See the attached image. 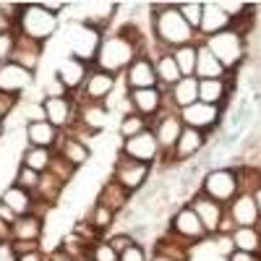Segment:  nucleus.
<instances>
[{
  "mask_svg": "<svg viewBox=\"0 0 261 261\" xmlns=\"http://www.w3.org/2000/svg\"><path fill=\"white\" fill-rule=\"evenodd\" d=\"M144 47H146V42H144L141 29L136 24H125V27L102 37L97 58H94V68L110 73V76L125 73L128 65L139 55H146Z\"/></svg>",
  "mask_w": 261,
  "mask_h": 261,
  "instance_id": "obj_1",
  "label": "nucleus"
},
{
  "mask_svg": "<svg viewBox=\"0 0 261 261\" xmlns=\"http://www.w3.org/2000/svg\"><path fill=\"white\" fill-rule=\"evenodd\" d=\"M151 32H154V39L160 42L162 50H178L186 45H193L199 39V32H193L183 16L178 13L175 3H151Z\"/></svg>",
  "mask_w": 261,
  "mask_h": 261,
  "instance_id": "obj_2",
  "label": "nucleus"
},
{
  "mask_svg": "<svg viewBox=\"0 0 261 261\" xmlns=\"http://www.w3.org/2000/svg\"><path fill=\"white\" fill-rule=\"evenodd\" d=\"M102 37H105L102 32L92 29L89 24H84V21H79V18L71 21V24L63 29V42H65L68 55L76 58V60H84L86 65H94Z\"/></svg>",
  "mask_w": 261,
  "mask_h": 261,
  "instance_id": "obj_3",
  "label": "nucleus"
},
{
  "mask_svg": "<svg viewBox=\"0 0 261 261\" xmlns=\"http://www.w3.org/2000/svg\"><path fill=\"white\" fill-rule=\"evenodd\" d=\"M16 32L29 39H37L42 45H47V39L58 34V16L42 8V3H24L21 18L16 24Z\"/></svg>",
  "mask_w": 261,
  "mask_h": 261,
  "instance_id": "obj_4",
  "label": "nucleus"
},
{
  "mask_svg": "<svg viewBox=\"0 0 261 261\" xmlns=\"http://www.w3.org/2000/svg\"><path fill=\"white\" fill-rule=\"evenodd\" d=\"M201 42L206 45V50L222 63L225 71H235L238 65L246 60V39L238 32H232V29L220 32V34H212V37H206Z\"/></svg>",
  "mask_w": 261,
  "mask_h": 261,
  "instance_id": "obj_5",
  "label": "nucleus"
},
{
  "mask_svg": "<svg viewBox=\"0 0 261 261\" xmlns=\"http://www.w3.org/2000/svg\"><path fill=\"white\" fill-rule=\"evenodd\" d=\"M149 128L160 144V151H162L160 157H172V149H175V144L183 134V120H180L178 110H170L167 105H162V110L151 118Z\"/></svg>",
  "mask_w": 261,
  "mask_h": 261,
  "instance_id": "obj_6",
  "label": "nucleus"
},
{
  "mask_svg": "<svg viewBox=\"0 0 261 261\" xmlns=\"http://www.w3.org/2000/svg\"><path fill=\"white\" fill-rule=\"evenodd\" d=\"M199 191L204 196H209V199H214L217 204L227 206L238 196V172L232 167H214L204 175Z\"/></svg>",
  "mask_w": 261,
  "mask_h": 261,
  "instance_id": "obj_7",
  "label": "nucleus"
},
{
  "mask_svg": "<svg viewBox=\"0 0 261 261\" xmlns=\"http://www.w3.org/2000/svg\"><path fill=\"white\" fill-rule=\"evenodd\" d=\"M149 175H151V167H149V165H144V162H139V160H130V157L123 154V151H118L110 178H113L115 183H120L128 193H136L139 188H144L146 180H149Z\"/></svg>",
  "mask_w": 261,
  "mask_h": 261,
  "instance_id": "obj_8",
  "label": "nucleus"
},
{
  "mask_svg": "<svg viewBox=\"0 0 261 261\" xmlns=\"http://www.w3.org/2000/svg\"><path fill=\"white\" fill-rule=\"evenodd\" d=\"M170 232H175L178 238L188 241L191 246H193V243L209 241V232L204 230V225H201V220H199V214H196L188 204L180 206L175 214H172V220H170Z\"/></svg>",
  "mask_w": 261,
  "mask_h": 261,
  "instance_id": "obj_9",
  "label": "nucleus"
},
{
  "mask_svg": "<svg viewBox=\"0 0 261 261\" xmlns=\"http://www.w3.org/2000/svg\"><path fill=\"white\" fill-rule=\"evenodd\" d=\"M120 151L125 157H130V160H139V162H144V165H154L157 160H160V144H157V139H154V134H151V128H146V130H141L139 136H130V139H123V146H120Z\"/></svg>",
  "mask_w": 261,
  "mask_h": 261,
  "instance_id": "obj_10",
  "label": "nucleus"
},
{
  "mask_svg": "<svg viewBox=\"0 0 261 261\" xmlns=\"http://www.w3.org/2000/svg\"><path fill=\"white\" fill-rule=\"evenodd\" d=\"M34 84H37V76L27 68H21L18 63H13V60L0 63V92L21 97V94H27Z\"/></svg>",
  "mask_w": 261,
  "mask_h": 261,
  "instance_id": "obj_11",
  "label": "nucleus"
},
{
  "mask_svg": "<svg viewBox=\"0 0 261 261\" xmlns=\"http://www.w3.org/2000/svg\"><path fill=\"white\" fill-rule=\"evenodd\" d=\"M115 84H118L115 76L92 68L89 76H86V81H84V86H81V92H76V94H81V99H79V102L73 99V102H76V105H86V102H99V105H105V99L115 92Z\"/></svg>",
  "mask_w": 261,
  "mask_h": 261,
  "instance_id": "obj_12",
  "label": "nucleus"
},
{
  "mask_svg": "<svg viewBox=\"0 0 261 261\" xmlns=\"http://www.w3.org/2000/svg\"><path fill=\"white\" fill-rule=\"evenodd\" d=\"M183 125L188 128H196L201 130V134H206L209 128H214L217 123H220L222 118V107H214V105H204V102H193L188 107H183V110H178Z\"/></svg>",
  "mask_w": 261,
  "mask_h": 261,
  "instance_id": "obj_13",
  "label": "nucleus"
},
{
  "mask_svg": "<svg viewBox=\"0 0 261 261\" xmlns=\"http://www.w3.org/2000/svg\"><path fill=\"white\" fill-rule=\"evenodd\" d=\"M123 81L128 86V92L134 89H154L160 86L157 71H154V60H149L146 55H139L134 63L128 65V71L123 73Z\"/></svg>",
  "mask_w": 261,
  "mask_h": 261,
  "instance_id": "obj_14",
  "label": "nucleus"
},
{
  "mask_svg": "<svg viewBox=\"0 0 261 261\" xmlns=\"http://www.w3.org/2000/svg\"><path fill=\"white\" fill-rule=\"evenodd\" d=\"M89 65H86L84 60H76V58H71V55H63L60 60H58V68H55V79L68 89V94H76V92H81V86H84V81H86V76H89Z\"/></svg>",
  "mask_w": 261,
  "mask_h": 261,
  "instance_id": "obj_15",
  "label": "nucleus"
},
{
  "mask_svg": "<svg viewBox=\"0 0 261 261\" xmlns=\"http://www.w3.org/2000/svg\"><path fill=\"white\" fill-rule=\"evenodd\" d=\"M188 206H191L196 214H199V220H201L204 230L209 232V238L217 235V230H220V222H222V217H225V206L217 204L214 199H209V196H204L201 191L191 196Z\"/></svg>",
  "mask_w": 261,
  "mask_h": 261,
  "instance_id": "obj_16",
  "label": "nucleus"
},
{
  "mask_svg": "<svg viewBox=\"0 0 261 261\" xmlns=\"http://www.w3.org/2000/svg\"><path fill=\"white\" fill-rule=\"evenodd\" d=\"M225 209H227V217L235 222V227H256L261 222L256 201H253L251 193H238Z\"/></svg>",
  "mask_w": 261,
  "mask_h": 261,
  "instance_id": "obj_17",
  "label": "nucleus"
},
{
  "mask_svg": "<svg viewBox=\"0 0 261 261\" xmlns=\"http://www.w3.org/2000/svg\"><path fill=\"white\" fill-rule=\"evenodd\" d=\"M42 105H45L47 123L55 125L58 130L60 128H71V123L76 120V102H73V97H47Z\"/></svg>",
  "mask_w": 261,
  "mask_h": 261,
  "instance_id": "obj_18",
  "label": "nucleus"
},
{
  "mask_svg": "<svg viewBox=\"0 0 261 261\" xmlns=\"http://www.w3.org/2000/svg\"><path fill=\"white\" fill-rule=\"evenodd\" d=\"M42 53H45V45L37 39H29L24 34L16 32V50H13V63H18L21 68H27L32 73H37L39 68V60H42Z\"/></svg>",
  "mask_w": 261,
  "mask_h": 261,
  "instance_id": "obj_19",
  "label": "nucleus"
},
{
  "mask_svg": "<svg viewBox=\"0 0 261 261\" xmlns=\"http://www.w3.org/2000/svg\"><path fill=\"white\" fill-rule=\"evenodd\" d=\"M128 97H130V105H134V113L144 115L146 120L154 118L165 105V92L160 86H154V89H134L128 92Z\"/></svg>",
  "mask_w": 261,
  "mask_h": 261,
  "instance_id": "obj_20",
  "label": "nucleus"
},
{
  "mask_svg": "<svg viewBox=\"0 0 261 261\" xmlns=\"http://www.w3.org/2000/svg\"><path fill=\"white\" fill-rule=\"evenodd\" d=\"M232 27V18L220 8L217 0L212 3H204V13H201V27H199V37L206 39L212 34H220V32H227Z\"/></svg>",
  "mask_w": 261,
  "mask_h": 261,
  "instance_id": "obj_21",
  "label": "nucleus"
},
{
  "mask_svg": "<svg viewBox=\"0 0 261 261\" xmlns=\"http://www.w3.org/2000/svg\"><path fill=\"white\" fill-rule=\"evenodd\" d=\"M76 120L89 134H102L107 128V123H110V113L99 102H86V105H76Z\"/></svg>",
  "mask_w": 261,
  "mask_h": 261,
  "instance_id": "obj_22",
  "label": "nucleus"
},
{
  "mask_svg": "<svg viewBox=\"0 0 261 261\" xmlns=\"http://www.w3.org/2000/svg\"><path fill=\"white\" fill-rule=\"evenodd\" d=\"M204 144H206V134L183 125V134H180L175 149H172V162H188V160H193L204 149Z\"/></svg>",
  "mask_w": 261,
  "mask_h": 261,
  "instance_id": "obj_23",
  "label": "nucleus"
},
{
  "mask_svg": "<svg viewBox=\"0 0 261 261\" xmlns=\"http://www.w3.org/2000/svg\"><path fill=\"white\" fill-rule=\"evenodd\" d=\"M55 154H60L65 162H71L79 170L81 165H86V162L92 160V146L86 144V141H79V139H71V136L60 134V141L55 146Z\"/></svg>",
  "mask_w": 261,
  "mask_h": 261,
  "instance_id": "obj_24",
  "label": "nucleus"
},
{
  "mask_svg": "<svg viewBox=\"0 0 261 261\" xmlns=\"http://www.w3.org/2000/svg\"><path fill=\"white\" fill-rule=\"evenodd\" d=\"M165 97L172 102V107H175V110H183V107L199 102V79H196V76L180 79L175 86H170V89L165 92Z\"/></svg>",
  "mask_w": 261,
  "mask_h": 261,
  "instance_id": "obj_25",
  "label": "nucleus"
},
{
  "mask_svg": "<svg viewBox=\"0 0 261 261\" xmlns=\"http://www.w3.org/2000/svg\"><path fill=\"white\" fill-rule=\"evenodd\" d=\"M196 45H199V50H196V71H193V76L199 81H204V79H225L227 71L222 68V63L206 50L204 42H196Z\"/></svg>",
  "mask_w": 261,
  "mask_h": 261,
  "instance_id": "obj_26",
  "label": "nucleus"
},
{
  "mask_svg": "<svg viewBox=\"0 0 261 261\" xmlns=\"http://www.w3.org/2000/svg\"><path fill=\"white\" fill-rule=\"evenodd\" d=\"M128 201H130V193L120 186V183H115L113 178H107L105 183H102V188H99V196H97V204H102V206H107L110 212H123L125 206H128Z\"/></svg>",
  "mask_w": 261,
  "mask_h": 261,
  "instance_id": "obj_27",
  "label": "nucleus"
},
{
  "mask_svg": "<svg viewBox=\"0 0 261 261\" xmlns=\"http://www.w3.org/2000/svg\"><path fill=\"white\" fill-rule=\"evenodd\" d=\"M24 136H27L29 146H45V149L55 151V146L60 141V130L55 125H50L47 120H42V123H29L24 128Z\"/></svg>",
  "mask_w": 261,
  "mask_h": 261,
  "instance_id": "obj_28",
  "label": "nucleus"
},
{
  "mask_svg": "<svg viewBox=\"0 0 261 261\" xmlns=\"http://www.w3.org/2000/svg\"><path fill=\"white\" fill-rule=\"evenodd\" d=\"M0 201H3L8 209H13L18 217H24V214H32V206H34V193L13 183V186H8V188L0 191Z\"/></svg>",
  "mask_w": 261,
  "mask_h": 261,
  "instance_id": "obj_29",
  "label": "nucleus"
},
{
  "mask_svg": "<svg viewBox=\"0 0 261 261\" xmlns=\"http://www.w3.org/2000/svg\"><path fill=\"white\" fill-rule=\"evenodd\" d=\"M45 235V220L34 214H24L11 225V241H42Z\"/></svg>",
  "mask_w": 261,
  "mask_h": 261,
  "instance_id": "obj_30",
  "label": "nucleus"
},
{
  "mask_svg": "<svg viewBox=\"0 0 261 261\" xmlns=\"http://www.w3.org/2000/svg\"><path fill=\"white\" fill-rule=\"evenodd\" d=\"M227 92H230L227 76L225 79H204V81H199V102H204V105L222 107L230 97Z\"/></svg>",
  "mask_w": 261,
  "mask_h": 261,
  "instance_id": "obj_31",
  "label": "nucleus"
},
{
  "mask_svg": "<svg viewBox=\"0 0 261 261\" xmlns=\"http://www.w3.org/2000/svg\"><path fill=\"white\" fill-rule=\"evenodd\" d=\"M63 193H65V183L58 180L53 172H42V178H39V186L34 191V199L37 201H45L50 206L58 204V199H63Z\"/></svg>",
  "mask_w": 261,
  "mask_h": 261,
  "instance_id": "obj_32",
  "label": "nucleus"
},
{
  "mask_svg": "<svg viewBox=\"0 0 261 261\" xmlns=\"http://www.w3.org/2000/svg\"><path fill=\"white\" fill-rule=\"evenodd\" d=\"M154 71H157V79H160V89H170V86H175L183 76L178 71L175 60H172V53H162L157 60H154Z\"/></svg>",
  "mask_w": 261,
  "mask_h": 261,
  "instance_id": "obj_33",
  "label": "nucleus"
},
{
  "mask_svg": "<svg viewBox=\"0 0 261 261\" xmlns=\"http://www.w3.org/2000/svg\"><path fill=\"white\" fill-rule=\"evenodd\" d=\"M53 154L55 151L53 149H45V146H27L24 151H21V157H18V165H27L37 172H47L50 162H53Z\"/></svg>",
  "mask_w": 261,
  "mask_h": 261,
  "instance_id": "obj_34",
  "label": "nucleus"
},
{
  "mask_svg": "<svg viewBox=\"0 0 261 261\" xmlns=\"http://www.w3.org/2000/svg\"><path fill=\"white\" fill-rule=\"evenodd\" d=\"M232 243H235V251L261 256V230L258 227H235L232 230Z\"/></svg>",
  "mask_w": 261,
  "mask_h": 261,
  "instance_id": "obj_35",
  "label": "nucleus"
},
{
  "mask_svg": "<svg viewBox=\"0 0 261 261\" xmlns=\"http://www.w3.org/2000/svg\"><path fill=\"white\" fill-rule=\"evenodd\" d=\"M196 50H199L196 42H193V45L172 50V60H175V65H178V71H180L183 79L186 76H193V71H196Z\"/></svg>",
  "mask_w": 261,
  "mask_h": 261,
  "instance_id": "obj_36",
  "label": "nucleus"
},
{
  "mask_svg": "<svg viewBox=\"0 0 261 261\" xmlns=\"http://www.w3.org/2000/svg\"><path fill=\"white\" fill-rule=\"evenodd\" d=\"M149 128V120L139 113H130V115H123L120 118V125H118V134L120 139H130V136H139L141 130Z\"/></svg>",
  "mask_w": 261,
  "mask_h": 261,
  "instance_id": "obj_37",
  "label": "nucleus"
},
{
  "mask_svg": "<svg viewBox=\"0 0 261 261\" xmlns=\"http://www.w3.org/2000/svg\"><path fill=\"white\" fill-rule=\"evenodd\" d=\"M178 6V13L183 16V21L193 29L199 32L201 27V13H204V3H199V0H188V3H175Z\"/></svg>",
  "mask_w": 261,
  "mask_h": 261,
  "instance_id": "obj_38",
  "label": "nucleus"
},
{
  "mask_svg": "<svg viewBox=\"0 0 261 261\" xmlns=\"http://www.w3.org/2000/svg\"><path fill=\"white\" fill-rule=\"evenodd\" d=\"M89 222L94 230H99V232H105L107 227H113L115 225V212H110L107 206H102V204H94L92 206V212H89Z\"/></svg>",
  "mask_w": 261,
  "mask_h": 261,
  "instance_id": "obj_39",
  "label": "nucleus"
},
{
  "mask_svg": "<svg viewBox=\"0 0 261 261\" xmlns=\"http://www.w3.org/2000/svg\"><path fill=\"white\" fill-rule=\"evenodd\" d=\"M47 172H53V175H55L58 180H63L65 186H68V183L76 178V167H73L71 162H65L60 154H53V162H50Z\"/></svg>",
  "mask_w": 261,
  "mask_h": 261,
  "instance_id": "obj_40",
  "label": "nucleus"
},
{
  "mask_svg": "<svg viewBox=\"0 0 261 261\" xmlns=\"http://www.w3.org/2000/svg\"><path fill=\"white\" fill-rule=\"evenodd\" d=\"M39 178H42V172H37V170H32V167H27V165H18L16 175H13V183L34 193L37 186H39Z\"/></svg>",
  "mask_w": 261,
  "mask_h": 261,
  "instance_id": "obj_41",
  "label": "nucleus"
},
{
  "mask_svg": "<svg viewBox=\"0 0 261 261\" xmlns=\"http://www.w3.org/2000/svg\"><path fill=\"white\" fill-rule=\"evenodd\" d=\"M92 258L94 261H120V256L113 251V246L107 241H99V243L92 246Z\"/></svg>",
  "mask_w": 261,
  "mask_h": 261,
  "instance_id": "obj_42",
  "label": "nucleus"
},
{
  "mask_svg": "<svg viewBox=\"0 0 261 261\" xmlns=\"http://www.w3.org/2000/svg\"><path fill=\"white\" fill-rule=\"evenodd\" d=\"M13 50H16V32L0 34V63H8L13 58Z\"/></svg>",
  "mask_w": 261,
  "mask_h": 261,
  "instance_id": "obj_43",
  "label": "nucleus"
},
{
  "mask_svg": "<svg viewBox=\"0 0 261 261\" xmlns=\"http://www.w3.org/2000/svg\"><path fill=\"white\" fill-rule=\"evenodd\" d=\"M107 243H110V246H113V251H115V253L120 256V253H123L125 248H130V246L136 243V238L130 235V232H115V235H113V238H110V241H107Z\"/></svg>",
  "mask_w": 261,
  "mask_h": 261,
  "instance_id": "obj_44",
  "label": "nucleus"
},
{
  "mask_svg": "<svg viewBox=\"0 0 261 261\" xmlns=\"http://www.w3.org/2000/svg\"><path fill=\"white\" fill-rule=\"evenodd\" d=\"M21 97H13V94H6V92H0V120H6L8 115L16 113V107H18Z\"/></svg>",
  "mask_w": 261,
  "mask_h": 261,
  "instance_id": "obj_45",
  "label": "nucleus"
},
{
  "mask_svg": "<svg viewBox=\"0 0 261 261\" xmlns=\"http://www.w3.org/2000/svg\"><path fill=\"white\" fill-rule=\"evenodd\" d=\"M217 3H220V8L235 21V18H241L246 11H248V3H241V0H238V3H235V0H217Z\"/></svg>",
  "mask_w": 261,
  "mask_h": 261,
  "instance_id": "obj_46",
  "label": "nucleus"
},
{
  "mask_svg": "<svg viewBox=\"0 0 261 261\" xmlns=\"http://www.w3.org/2000/svg\"><path fill=\"white\" fill-rule=\"evenodd\" d=\"M8 248H11L13 256H21V253H29V251H42V241H11Z\"/></svg>",
  "mask_w": 261,
  "mask_h": 261,
  "instance_id": "obj_47",
  "label": "nucleus"
},
{
  "mask_svg": "<svg viewBox=\"0 0 261 261\" xmlns=\"http://www.w3.org/2000/svg\"><path fill=\"white\" fill-rule=\"evenodd\" d=\"M42 94H45V99H47V97H71L68 89H65V86L55 79V73H53V79H50L45 86H42Z\"/></svg>",
  "mask_w": 261,
  "mask_h": 261,
  "instance_id": "obj_48",
  "label": "nucleus"
},
{
  "mask_svg": "<svg viewBox=\"0 0 261 261\" xmlns=\"http://www.w3.org/2000/svg\"><path fill=\"white\" fill-rule=\"evenodd\" d=\"M214 238V251L217 253H222V256H230L235 251V243H232V235H212Z\"/></svg>",
  "mask_w": 261,
  "mask_h": 261,
  "instance_id": "obj_49",
  "label": "nucleus"
},
{
  "mask_svg": "<svg viewBox=\"0 0 261 261\" xmlns=\"http://www.w3.org/2000/svg\"><path fill=\"white\" fill-rule=\"evenodd\" d=\"M120 261H149V258H146L144 246H141V243H134L130 248H125V251L120 253Z\"/></svg>",
  "mask_w": 261,
  "mask_h": 261,
  "instance_id": "obj_50",
  "label": "nucleus"
},
{
  "mask_svg": "<svg viewBox=\"0 0 261 261\" xmlns=\"http://www.w3.org/2000/svg\"><path fill=\"white\" fill-rule=\"evenodd\" d=\"M42 8L58 16L60 11H65V8H68V3H65V0H42Z\"/></svg>",
  "mask_w": 261,
  "mask_h": 261,
  "instance_id": "obj_51",
  "label": "nucleus"
},
{
  "mask_svg": "<svg viewBox=\"0 0 261 261\" xmlns=\"http://www.w3.org/2000/svg\"><path fill=\"white\" fill-rule=\"evenodd\" d=\"M227 261H261L258 253H246V251H232L227 256Z\"/></svg>",
  "mask_w": 261,
  "mask_h": 261,
  "instance_id": "obj_52",
  "label": "nucleus"
},
{
  "mask_svg": "<svg viewBox=\"0 0 261 261\" xmlns=\"http://www.w3.org/2000/svg\"><path fill=\"white\" fill-rule=\"evenodd\" d=\"M16 261H47V253L45 251H29V253H21V256H13Z\"/></svg>",
  "mask_w": 261,
  "mask_h": 261,
  "instance_id": "obj_53",
  "label": "nucleus"
},
{
  "mask_svg": "<svg viewBox=\"0 0 261 261\" xmlns=\"http://www.w3.org/2000/svg\"><path fill=\"white\" fill-rule=\"evenodd\" d=\"M0 220H3V222H8V225H13V222L18 220V214H16L13 209H8L3 201H0Z\"/></svg>",
  "mask_w": 261,
  "mask_h": 261,
  "instance_id": "obj_54",
  "label": "nucleus"
},
{
  "mask_svg": "<svg viewBox=\"0 0 261 261\" xmlns=\"http://www.w3.org/2000/svg\"><path fill=\"white\" fill-rule=\"evenodd\" d=\"M47 261H76V258H73V256H68V253H65V251L58 246V248H53V251L47 253Z\"/></svg>",
  "mask_w": 261,
  "mask_h": 261,
  "instance_id": "obj_55",
  "label": "nucleus"
},
{
  "mask_svg": "<svg viewBox=\"0 0 261 261\" xmlns=\"http://www.w3.org/2000/svg\"><path fill=\"white\" fill-rule=\"evenodd\" d=\"M8 32H16V24H13V21H11L3 11H0V34H8Z\"/></svg>",
  "mask_w": 261,
  "mask_h": 261,
  "instance_id": "obj_56",
  "label": "nucleus"
},
{
  "mask_svg": "<svg viewBox=\"0 0 261 261\" xmlns=\"http://www.w3.org/2000/svg\"><path fill=\"white\" fill-rule=\"evenodd\" d=\"M0 243H11V225L0 220Z\"/></svg>",
  "mask_w": 261,
  "mask_h": 261,
  "instance_id": "obj_57",
  "label": "nucleus"
},
{
  "mask_svg": "<svg viewBox=\"0 0 261 261\" xmlns=\"http://www.w3.org/2000/svg\"><path fill=\"white\" fill-rule=\"evenodd\" d=\"M251 196H253V201H256V209H258V217H261V186H258V188H256V191H253Z\"/></svg>",
  "mask_w": 261,
  "mask_h": 261,
  "instance_id": "obj_58",
  "label": "nucleus"
},
{
  "mask_svg": "<svg viewBox=\"0 0 261 261\" xmlns=\"http://www.w3.org/2000/svg\"><path fill=\"white\" fill-rule=\"evenodd\" d=\"M151 261H175V258H167V256H157V253H151Z\"/></svg>",
  "mask_w": 261,
  "mask_h": 261,
  "instance_id": "obj_59",
  "label": "nucleus"
},
{
  "mask_svg": "<svg viewBox=\"0 0 261 261\" xmlns=\"http://www.w3.org/2000/svg\"><path fill=\"white\" fill-rule=\"evenodd\" d=\"M3 134H6V120H0V139H3Z\"/></svg>",
  "mask_w": 261,
  "mask_h": 261,
  "instance_id": "obj_60",
  "label": "nucleus"
},
{
  "mask_svg": "<svg viewBox=\"0 0 261 261\" xmlns=\"http://www.w3.org/2000/svg\"><path fill=\"white\" fill-rule=\"evenodd\" d=\"M89 261H94V258H89Z\"/></svg>",
  "mask_w": 261,
  "mask_h": 261,
  "instance_id": "obj_61",
  "label": "nucleus"
}]
</instances>
